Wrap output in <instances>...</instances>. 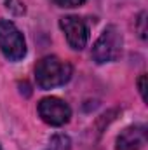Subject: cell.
Here are the masks:
<instances>
[{
    "label": "cell",
    "mask_w": 148,
    "mask_h": 150,
    "mask_svg": "<svg viewBox=\"0 0 148 150\" xmlns=\"http://www.w3.org/2000/svg\"><path fill=\"white\" fill-rule=\"evenodd\" d=\"M72 75V65L68 61L59 59L58 56H44L35 67V82L44 91L68 84Z\"/></svg>",
    "instance_id": "cell-1"
},
{
    "label": "cell",
    "mask_w": 148,
    "mask_h": 150,
    "mask_svg": "<svg viewBox=\"0 0 148 150\" xmlns=\"http://www.w3.org/2000/svg\"><path fill=\"white\" fill-rule=\"evenodd\" d=\"M147 143V127L131 126L117 136V150H140Z\"/></svg>",
    "instance_id": "cell-6"
},
{
    "label": "cell",
    "mask_w": 148,
    "mask_h": 150,
    "mask_svg": "<svg viewBox=\"0 0 148 150\" xmlns=\"http://www.w3.org/2000/svg\"><path fill=\"white\" fill-rule=\"evenodd\" d=\"M0 150H4V149H2V145H0Z\"/></svg>",
    "instance_id": "cell-11"
},
{
    "label": "cell",
    "mask_w": 148,
    "mask_h": 150,
    "mask_svg": "<svg viewBox=\"0 0 148 150\" xmlns=\"http://www.w3.org/2000/svg\"><path fill=\"white\" fill-rule=\"evenodd\" d=\"M59 28L63 30L68 45L75 51H82L89 42V25L78 16H63L59 19Z\"/></svg>",
    "instance_id": "cell-5"
},
{
    "label": "cell",
    "mask_w": 148,
    "mask_h": 150,
    "mask_svg": "<svg viewBox=\"0 0 148 150\" xmlns=\"http://www.w3.org/2000/svg\"><path fill=\"white\" fill-rule=\"evenodd\" d=\"M87 0H54V4L58 7H65V9H72V7H78L84 5Z\"/></svg>",
    "instance_id": "cell-8"
},
{
    "label": "cell",
    "mask_w": 148,
    "mask_h": 150,
    "mask_svg": "<svg viewBox=\"0 0 148 150\" xmlns=\"http://www.w3.org/2000/svg\"><path fill=\"white\" fill-rule=\"evenodd\" d=\"M47 150H72V140L70 136L63 134V133H58L51 138L49 142V149Z\"/></svg>",
    "instance_id": "cell-7"
},
{
    "label": "cell",
    "mask_w": 148,
    "mask_h": 150,
    "mask_svg": "<svg viewBox=\"0 0 148 150\" xmlns=\"http://www.w3.org/2000/svg\"><path fill=\"white\" fill-rule=\"evenodd\" d=\"M138 89H140L143 101H147V74H141V77L138 79Z\"/></svg>",
    "instance_id": "cell-10"
},
{
    "label": "cell",
    "mask_w": 148,
    "mask_h": 150,
    "mask_svg": "<svg viewBox=\"0 0 148 150\" xmlns=\"http://www.w3.org/2000/svg\"><path fill=\"white\" fill-rule=\"evenodd\" d=\"M0 51L7 61H21L26 56V40L11 19H0Z\"/></svg>",
    "instance_id": "cell-3"
},
{
    "label": "cell",
    "mask_w": 148,
    "mask_h": 150,
    "mask_svg": "<svg viewBox=\"0 0 148 150\" xmlns=\"http://www.w3.org/2000/svg\"><path fill=\"white\" fill-rule=\"evenodd\" d=\"M122 45H124V37H122V32L115 26V25H108L101 35L98 37V40L94 42L92 45V59L98 63V65H105V63H110L115 61L120 52H122Z\"/></svg>",
    "instance_id": "cell-2"
},
{
    "label": "cell",
    "mask_w": 148,
    "mask_h": 150,
    "mask_svg": "<svg viewBox=\"0 0 148 150\" xmlns=\"http://www.w3.org/2000/svg\"><path fill=\"white\" fill-rule=\"evenodd\" d=\"M138 33L143 40L147 38V12H141L138 18Z\"/></svg>",
    "instance_id": "cell-9"
},
{
    "label": "cell",
    "mask_w": 148,
    "mask_h": 150,
    "mask_svg": "<svg viewBox=\"0 0 148 150\" xmlns=\"http://www.w3.org/2000/svg\"><path fill=\"white\" fill-rule=\"evenodd\" d=\"M38 115L45 124L59 127L72 119V108L65 100L56 96H47L38 103Z\"/></svg>",
    "instance_id": "cell-4"
}]
</instances>
